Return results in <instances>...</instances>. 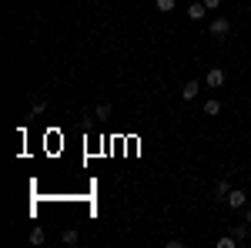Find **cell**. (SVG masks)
<instances>
[{"mask_svg":"<svg viewBox=\"0 0 251 248\" xmlns=\"http://www.w3.org/2000/svg\"><path fill=\"white\" fill-rule=\"evenodd\" d=\"M198 91H201V84H198V81H188V84L181 87V97H184V101H194Z\"/></svg>","mask_w":251,"mask_h":248,"instance_id":"3","label":"cell"},{"mask_svg":"<svg viewBox=\"0 0 251 248\" xmlns=\"http://www.w3.org/2000/svg\"><path fill=\"white\" fill-rule=\"evenodd\" d=\"M174 7H177V0H157V10L161 14H171Z\"/></svg>","mask_w":251,"mask_h":248,"instance_id":"8","label":"cell"},{"mask_svg":"<svg viewBox=\"0 0 251 248\" xmlns=\"http://www.w3.org/2000/svg\"><path fill=\"white\" fill-rule=\"evenodd\" d=\"M245 221H248V225H251V208H248V211H245Z\"/></svg>","mask_w":251,"mask_h":248,"instance_id":"15","label":"cell"},{"mask_svg":"<svg viewBox=\"0 0 251 248\" xmlns=\"http://www.w3.org/2000/svg\"><path fill=\"white\" fill-rule=\"evenodd\" d=\"M234 238H238V242L248 238V221H245V225H234Z\"/></svg>","mask_w":251,"mask_h":248,"instance_id":"11","label":"cell"},{"mask_svg":"<svg viewBox=\"0 0 251 248\" xmlns=\"http://www.w3.org/2000/svg\"><path fill=\"white\" fill-rule=\"evenodd\" d=\"M228 30H231V24H228L225 17H218V20L211 24V37H218V40H221V37H228Z\"/></svg>","mask_w":251,"mask_h":248,"instance_id":"2","label":"cell"},{"mask_svg":"<svg viewBox=\"0 0 251 248\" xmlns=\"http://www.w3.org/2000/svg\"><path fill=\"white\" fill-rule=\"evenodd\" d=\"M221 84H225V74H221L218 67H214V71H208V87H221Z\"/></svg>","mask_w":251,"mask_h":248,"instance_id":"5","label":"cell"},{"mask_svg":"<svg viewBox=\"0 0 251 248\" xmlns=\"http://www.w3.org/2000/svg\"><path fill=\"white\" fill-rule=\"evenodd\" d=\"M234 242H238L234 235H228V238H218V248H234Z\"/></svg>","mask_w":251,"mask_h":248,"instance_id":"12","label":"cell"},{"mask_svg":"<svg viewBox=\"0 0 251 248\" xmlns=\"http://www.w3.org/2000/svg\"><path fill=\"white\" fill-rule=\"evenodd\" d=\"M97 117H100V121H104V117H111V104H107V101H104V104H97Z\"/></svg>","mask_w":251,"mask_h":248,"instance_id":"10","label":"cell"},{"mask_svg":"<svg viewBox=\"0 0 251 248\" xmlns=\"http://www.w3.org/2000/svg\"><path fill=\"white\" fill-rule=\"evenodd\" d=\"M204 10H208V7H204V0H198V3H191V7H188V17H191V20H201V17H204Z\"/></svg>","mask_w":251,"mask_h":248,"instance_id":"4","label":"cell"},{"mask_svg":"<svg viewBox=\"0 0 251 248\" xmlns=\"http://www.w3.org/2000/svg\"><path fill=\"white\" fill-rule=\"evenodd\" d=\"M30 245H44V228H34V231H30Z\"/></svg>","mask_w":251,"mask_h":248,"instance_id":"9","label":"cell"},{"mask_svg":"<svg viewBox=\"0 0 251 248\" xmlns=\"http://www.w3.org/2000/svg\"><path fill=\"white\" fill-rule=\"evenodd\" d=\"M204 114H221V101H204Z\"/></svg>","mask_w":251,"mask_h":248,"instance_id":"7","label":"cell"},{"mask_svg":"<svg viewBox=\"0 0 251 248\" xmlns=\"http://www.w3.org/2000/svg\"><path fill=\"white\" fill-rule=\"evenodd\" d=\"M228 181H225V178H221V181H218V185H214V198H228Z\"/></svg>","mask_w":251,"mask_h":248,"instance_id":"6","label":"cell"},{"mask_svg":"<svg viewBox=\"0 0 251 248\" xmlns=\"http://www.w3.org/2000/svg\"><path fill=\"white\" fill-rule=\"evenodd\" d=\"M218 3H221V0H204V7H208V10H214Z\"/></svg>","mask_w":251,"mask_h":248,"instance_id":"14","label":"cell"},{"mask_svg":"<svg viewBox=\"0 0 251 248\" xmlns=\"http://www.w3.org/2000/svg\"><path fill=\"white\" fill-rule=\"evenodd\" d=\"M64 242L67 245H77V231H64Z\"/></svg>","mask_w":251,"mask_h":248,"instance_id":"13","label":"cell"},{"mask_svg":"<svg viewBox=\"0 0 251 248\" xmlns=\"http://www.w3.org/2000/svg\"><path fill=\"white\" fill-rule=\"evenodd\" d=\"M245 201H248V194H245V191H228V198H225V205H228V208H245Z\"/></svg>","mask_w":251,"mask_h":248,"instance_id":"1","label":"cell"}]
</instances>
